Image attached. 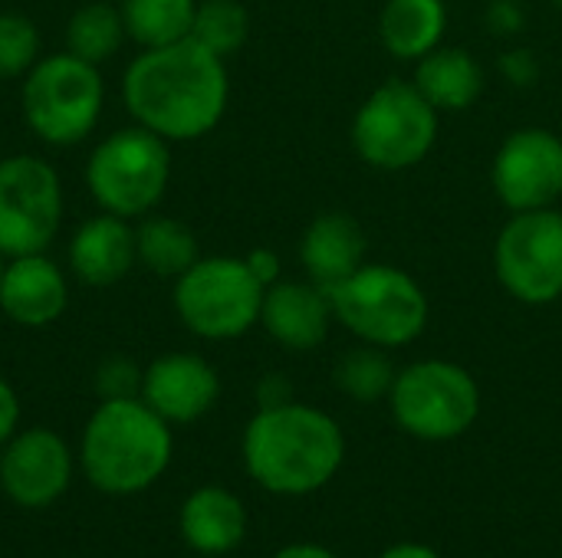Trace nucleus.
Returning <instances> with one entry per match:
<instances>
[{"instance_id": "f257e3e1", "label": "nucleus", "mask_w": 562, "mask_h": 558, "mask_svg": "<svg viewBox=\"0 0 562 558\" xmlns=\"http://www.w3.org/2000/svg\"><path fill=\"white\" fill-rule=\"evenodd\" d=\"M231 99L224 56L198 39L142 49L122 76V102L135 125L165 141H194L217 128Z\"/></svg>"}, {"instance_id": "f03ea898", "label": "nucleus", "mask_w": 562, "mask_h": 558, "mask_svg": "<svg viewBox=\"0 0 562 558\" xmlns=\"http://www.w3.org/2000/svg\"><path fill=\"white\" fill-rule=\"evenodd\" d=\"M244 470L273 497L323 490L346 460V434L336 418L313 405L283 401L260 408L240 441Z\"/></svg>"}, {"instance_id": "7ed1b4c3", "label": "nucleus", "mask_w": 562, "mask_h": 558, "mask_svg": "<svg viewBox=\"0 0 562 558\" xmlns=\"http://www.w3.org/2000/svg\"><path fill=\"white\" fill-rule=\"evenodd\" d=\"M171 454V424L142 398L99 401L79 441L82 477L105 497L145 493L165 477Z\"/></svg>"}, {"instance_id": "20e7f679", "label": "nucleus", "mask_w": 562, "mask_h": 558, "mask_svg": "<svg viewBox=\"0 0 562 558\" xmlns=\"http://www.w3.org/2000/svg\"><path fill=\"white\" fill-rule=\"evenodd\" d=\"M333 316L362 345L405 349L428 329L431 303L422 283L392 263H362L352 276L326 289Z\"/></svg>"}, {"instance_id": "39448f33", "label": "nucleus", "mask_w": 562, "mask_h": 558, "mask_svg": "<svg viewBox=\"0 0 562 558\" xmlns=\"http://www.w3.org/2000/svg\"><path fill=\"white\" fill-rule=\"evenodd\" d=\"M441 128V112L415 82L389 79L359 105L349 138L356 155L375 171H408L422 164Z\"/></svg>"}, {"instance_id": "423d86ee", "label": "nucleus", "mask_w": 562, "mask_h": 558, "mask_svg": "<svg viewBox=\"0 0 562 558\" xmlns=\"http://www.w3.org/2000/svg\"><path fill=\"white\" fill-rule=\"evenodd\" d=\"M389 408L408 437L445 444L468 434L481 418V388L464 365L422 358L395 375Z\"/></svg>"}, {"instance_id": "0eeeda50", "label": "nucleus", "mask_w": 562, "mask_h": 558, "mask_svg": "<svg viewBox=\"0 0 562 558\" xmlns=\"http://www.w3.org/2000/svg\"><path fill=\"white\" fill-rule=\"evenodd\" d=\"M168 178V141L142 125L105 135L86 161V187L99 210L125 220L151 214L165 197Z\"/></svg>"}, {"instance_id": "6e6552de", "label": "nucleus", "mask_w": 562, "mask_h": 558, "mask_svg": "<svg viewBox=\"0 0 562 558\" xmlns=\"http://www.w3.org/2000/svg\"><path fill=\"white\" fill-rule=\"evenodd\" d=\"M105 82L99 66L69 49L36 59L23 79V118L36 138L66 148L92 135L102 118Z\"/></svg>"}, {"instance_id": "1a4fd4ad", "label": "nucleus", "mask_w": 562, "mask_h": 558, "mask_svg": "<svg viewBox=\"0 0 562 558\" xmlns=\"http://www.w3.org/2000/svg\"><path fill=\"white\" fill-rule=\"evenodd\" d=\"M267 286L244 257H201L175 280V312L188 332L211 342L240 339L260 326Z\"/></svg>"}, {"instance_id": "9d476101", "label": "nucleus", "mask_w": 562, "mask_h": 558, "mask_svg": "<svg viewBox=\"0 0 562 558\" xmlns=\"http://www.w3.org/2000/svg\"><path fill=\"white\" fill-rule=\"evenodd\" d=\"M494 273L501 289L524 306L562 299V210L540 207L510 214L494 240Z\"/></svg>"}, {"instance_id": "9b49d317", "label": "nucleus", "mask_w": 562, "mask_h": 558, "mask_svg": "<svg viewBox=\"0 0 562 558\" xmlns=\"http://www.w3.org/2000/svg\"><path fill=\"white\" fill-rule=\"evenodd\" d=\"M63 220V184L49 161L10 155L0 161V257L46 253Z\"/></svg>"}, {"instance_id": "f8f14e48", "label": "nucleus", "mask_w": 562, "mask_h": 558, "mask_svg": "<svg viewBox=\"0 0 562 558\" xmlns=\"http://www.w3.org/2000/svg\"><path fill=\"white\" fill-rule=\"evenodd\" d=\"M491 184L510 214L557 207L562 197L560 135L540 125L510 132L494 155Z\"/></svg>"}, {"instance_id": "ddd939ff", "label": "nucleus", "mask_w": 562, "mask_h": 558, "mask_svg": "<svg viewBox=\"0 0 562 558\" xmlns=\"http://www.w3.org/2000/svg\"><path fill=\"white\" fill-rule=\"evenodd\" d=\"M72 451L49 428L16 431L0 451V487L20 510L53 506L72 483Z\"/></svg>"}, {"instance_id": "4468645a", "label": "nucleus", "mask_w": 562, "mask_h": 558, "mask_svg": "<svg viewBox=\"0 0 562 558\" xmlns=\"http://www.w3.org/2000/svg\"><path fill=\"white\" fill-rule=\"evenodd\" d=\"M138 398L168 424H194L217 405L221 378L207 358L194 352H168L142 368Z\"/></svg>"}, {"instance_id": "2eb2a0df", "label": "nucleus", "mask_w": 562, "mask_h": 558, "mask_svg": "<svg viewBox=\"0 0 562 558\" xmlns=\"http://www.w3.org/2000/svg\"><path fill=\"white\" fill-rule=\"evenodd\" d=\"M333 306L323 286L313 280H277L263 293L260 326L263 332L290 349V352H313L326 342L333 326Z\"/></svg>"}, {"instance_id": "dca6fc26", "label": "nucleus", "mask_w": 562, "mask_h": 558, "mask_svg": "<svg viewBox=\"0 0 562 558\" xmlns=\"http://www.w3.org/2000/svg\"><path fill=\"white\" fill-rule=\"evenodd\" d=\"M66 276L46 253L7 260L0 283V309L10 322L23 329H43L66 312Z\"/></svg>"}, {"instance_id": "f3484780", "label": "nucleus", "mask_w": 562, "mask_h": 558, "mask_svg": "<svg viewBox=\"0 0 562 558\" xmlns=\"http://www.w3.org/2000/svg\"><path fill=\"white\" fill-rule=\"evenodd\" d=\"M366 230L352 214L342 210H326L319 217L310 220V227L303 230L300 240V263L306 270V276L329 289L336 283H342L346 276H352L362 263H366Z\"/></svg>"}, {"instance_id": "a211bd4d", "label": "nucleus", "mask_w": 562, "mask_h": 558, "mask_svg": "<svg viewBox=\"0 0 562 558\" xmlns=\"http://www.w3.org/2000/svg\"><path fill=\"white\" fill-rule=\"evenodd\" d=\"M135 227L115 214H95L69 240V270L86 286H112L135 266Z\"/></svg>"}, {"instance_id": "6ab92c4d", "label": "nucleus", "mask_w": 562, "mask_h": 558, "mask_svg": "<svg viewBox=\"0 0 562 558\" xmlns=\"http://www.w3.org/2000/svg\"><path fill=\"white\" fill-rule=\"evenodd\" d=\"M178 533L201 556H227L247 536V506L224 487H198L178 510Z\"/></svg>"}, {"instance_id": "aec40b11", "label": "nucleus", "mask_w": 562, "mask_h": 558, "mask_svg": "<svg viewBox=\"0 0 562 558\" xmlns=\"http://www.w3.org/2000/svg\"><path fill=\"white\" fill-rule=\"evenodd\" d=\"M412 82L438 112H464L484 95V69L464 46H438L422 56Z\"/></svg>"}, {"instance_id": "412c9836", "label": "nucleus", "mask_w": 562, "mask_h": 558, "mask_svg": "<svg viewBox=\"0 0 562 558\" xmlns=\"http://www.w3.org/2000/svg\"><path fill=\"white\" fill-rule=\"evenodd\" d=\"M445 30V0H385L379 13V39L402 62H418L422 56L438 49Z\"/></svg>"}, {"instance_id": "4be33fe9", "label": "nucleus", "mask_w": 562, "mask_h": 558, "mask_svg": "<svg viewBox=\"0 0 562 558\" xmlns=\"http://www.w3.org/2000/svg\"><path fill=\"white\" fill-rule=\"evenodd\" d=\"M135 253L138 263L148 266L155 276L178 280L184 270H191L201 260L198 237L171 217H148L135 227Z\"/></svg>"}, {"instance_id": "5701e85b", "label": "nucleus", "mask_w": 562, "mask_h": 558, "mask_svg": "<svg viewBox=\"0 0 562 558\" xmlns=\"http://www.w3.org/2000/svg\"><path fill=\"white\" fill-rule=\"evenodd\" d=\"M119 10L128 39H135L142 49H155L191 36L198 0H122Z\"/></svg>"}, {"instance_id": "b1692460", "label": "nucleus", "mask_w": 562, "mask_h": 558, "mask_svg": "<svg viewBox=\"0 0 562 558\" xmlns=\"http://www.w3.org/2000/svg\"><path fill=\"white\" fill-rule=\"evenodd\" d=\"M125 20L122 10L112 3H86L66 23V49L92 66L112 59L125 43Z\"/></svg>"}, {"instance_id": "393cba45", "label": "nucleus", "mask_w": 562, "mask_h": 558, "mask_svg": "<svg viewBox=\"0 0 562 558\" xmlns=\"http://www.w3.org/2000/svg\"><path fill=\"white\" fill-rule=\"evenodd\" d=\"M395 365L389 362L385 349L375 345H359L352 352H346L336 365V385L346 398L372 405L389 398L392 385H395Z\"/></svg>"}, {"instance_id": "a878e982", "label": "nucleus", "mask_w": 562, "mask_h": 558, "mask_svg": "<svg viewBox=\"0 0 562 558\" xmlns=\"http://www.w3.org/2000/svg\"><path fill=\"white\" fill-rule=\"evenodd\" d=\"M247 33H250V16L240 0H198L191 39L227 59L247 43Z\"/></svg>"}, {"instance_id": "bb28decb", "label": "nucleus", "mask_w": 562, "mask_h": 558, "mask_svg": "<svg viewBox=\"0 0 562 558\" xmlns=\"http://www.w3.org/2000/svg\"><path fill=\"white\" fill-rule=\"evenodd\" d=\"M40 59V30L20 13H0V79L26 76Z\"/></svg>"}, {"instance_id": "cd10ccee", "label": "nucleus", "mask_w": 562, "mask_h": 558, "mask_svg": "<svg viewBox=\"0 0 562 558\" xmlns=\"http://www.w3.org/2000/svg\"><path fill=\"white\" fill-rule=\"evenodd\" d=\"M95 388L102 401L109 398H138L142 391V368L128 358H109L95 372Z\"/></svg>"}, {"instance_id": "c85d7f7f", "label": "nucleus", "mask_w": 562, "mask_h": 558, "mask_svg": "<svg viewBox=\"0 0 562 558\" xmlns=\"http://www.w3.org/2000/svg\"><path fill=\"white\" fill-rule=\"evenodd\" d=\"M20 431V398L10 382L0 378V447Z\"/></svg>"}, {"instance_id": "c756f323", "label": "nucleus", "mask_w": 562, "mask_h": 558, "mask_svg": "<svg viewBox=\"0 0 562 558\" xmlns=\"http://www.w3.org/2000/svg\"><path fill=\"white\" fill-rule=\"evenodd\" d=\"M244 260H247L250 273H254L263 286H273V283L280 280V257H277L273 250L260 247V250H250Z\"/></svg>"}, {"instance_id": "7c9ffc66", "label": "nucleus", "mask_w": 562, "mask_h": 558, "mask_svg": "<svg viewBox=\"0 0 562 558\" xmlns=\"http://www.w3.org/2000/svg\"><path fill=\"white\" fill-rule=\"evenodd\" d=\"M270 558H339L336 553L316 546V543H293V546H283L280 553H273Z\"/></svg>"}, {"instance_id": "2f4dec72", "label": "nucleus", "mask_w": 562, "mask_h": 558, "mask_svg": "<svg viewBox=\"0 0 562 558\" xmlns=\"http://www.w3.org/2000/svg\"><path fill=\"white\" fill-rule=\"evenodd\" d=\"M379 558H441L431 546H425V543H395V546H389L385 553Z\"/></svg>"}, {"instance_id": "473e14b6", "label": "nucleus", "mask_w": 562, "mask_h": 558, "mask_svg": "<svg viewBox=\"0 0 562 558\" xmlns=\"http://www.w3.org/2000/svg\"><path fill=\"white\" fill-rule=\"evenodd\" d=\"M3 266H7V260L0 257V283H3Z\"/></svg>"}]
</instances>
